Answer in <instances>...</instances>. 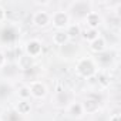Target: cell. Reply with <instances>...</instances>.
I'll return each mask as SVG.
<instances>
[{
	"mask_svg": "<svg viewBox=\"0 0 121 121\" xmlns=\"http://www.w3.org/2000/svg\"><path fill=\"white\" fill-rule=\"evenodd\" d=\"M29 110H30V107H29V104H27V103H24V101H23V103H20V105H19V111H20L22 114H26Z\"/></svg>",
	"mask_w": 121,
	"mask_h": 121,
	"instance_id": "8992f818",
	"label": "cell"
},
{
	"mask_svg": "<svg viewBox=\"0 0 121 121\" xmlns=\"http://www.w3.org/2000/svg\"><path fill=\"white\" fill-rule=\"evenodd\" d=\"M30 46H31V53H37L39 48H40V47H39V43H36V41H33L31 44H29V47H30Z\"/></svg>",
	"mask_w": 121,
	"mask_h": 121,
	"instance_id": "ba28073f",
	"label": "cell"
},
{
	"mask_svg": "<svg viewBox=\"0 0 121 121\" xmlns=\"http://www.w3.org/2000/svg\"><path fill=\"white\" fill-rule=\"evenodd\" d=\"M112 121H118V117H114V120Z\"/></svg>",
	"mask_w": 121,
	"mask_h": 121,
	"instance_id": "5bb4252c",
	"label": "cell"
},
{
	"mask_svg": "<svg viewBox=\"0 0 121 121\" xmlns=\"http://www.w3.org/2000/svg\"><path fill=\"white\" fill-rule=\"evenodd\" d=\"M33 93H34L36 95H43V94H44V87H43L41 84H34V86H33Z\"/></svg>",
	"mask_w": 121,
	"mask_h": 121,
	"instance_id": "277c9868",
	"label": "cell"
},
{
	"mask_svg": "<svg viewBox=\"0 0 121 121\" xmlns=\"http://www.w3.org/2000/svg\"><path fill=\"white\" fill-rule=\"evenodd\" d=\"M66 40H67V36H66L64 33H57V34L54 36V41L58 43V44H63Z\"/></svg>",
	"mask_w": 121,
	"mask_h": 121,
	"instance_id": "3957f363",
	"label": "cell"
},
{
	"mask_svg": "<svg viewBox=\"0 0 121 121\" xmlns=\"http://www.w3.org/2000/svg\"><path fill=\"white\" fill-rule=\"evenodd\" d=\"M66 22H67V17L64 16V13H57V14L54 16V23H56V26H64Z\"/></svg>",
	"mask_w": 121,
	"mask_h": 121,
	"instance_id": "6da1fadb",
	"label": "cell"
},
{
	"mask_svg": "<svg viewBox=\"0 0 121 121\" xmlns=\"http://www.w3.org/2000/svg\"><path fill=\"white\" fill-rule=\"evenodd\" d=\"M47 22H48V17H47L46 13H39V14H36V23H37V24L43 26V24H46Z\"/></svg>",
	"mask_w": 121,
	"mask_h": 121,
	"instance_id": "7a4b0ae2",
	"label": "cell"
},
{
	"mask_svg": "<svg viewBox=\"0 0 121 121\" xmlns=\"http://www.w3.org/2000/svg\"><path fill=\"white\" fill-rule=\"evenodd\" d=\"M88 20H90V24L91 26H97V23H98V16L97 14H94V13H91V14H88Z\"/></svg>",
	"mask_w": 121,
	"mask_h": 121,
	"instance_id": "5b68a950",
	"label": "cell"
},
{
	"mask_svg": "<svg viewBox=\"0 0 121 121\" xmlns=\"http://www.w3.org/2000/svg\"><path fill=\"white\" fill-rule=\"evenodd\" d=\"M87 34H88V39H93V37L95 36V31H93V30H91V31H88V33H86V36H87Z\"/></svg>",
	"mask_w": 121,
	"mask_h": 121,
	"instance_id": "30bf717a",
	"label": "cell"
},
{
	"mask_svg": "<svg viewBox=\"0 0 121 121\" xmlns=\"http://www.w3.org/2000/svg\"><path fill=\"white\" fill-rule=\"evenodd\" d=\"M73 112H77L76 115H80V107H76V105H74V107H73Z\"/></svg>",
	"mask_w": 121,
	"mask_h": 121,
	"instance_id": "8fae6325",
	"label": "cell"
},
{
	"mask_svg": "<svg viewBox=\"0 0 121 121\" xmlns=\"http://www.w3.org/2000/svg\"><path fill=\"white\" fill-rule=\"evenodd\" d=\"M3 60H4V57H3L2 54H0V64H2V63H3Z\"/></svg>",
	"mask_w": 121,
	"mask_h": 121,
	"instance_id": "4fadbf2b",
	"label": "cell"
},
{
	"mask_svg": "<svg viewBox=\"0 0 121 121\" xmlns=\"http://www.w3.org/2000/svg\"><path fill=\"white\" fill-rule=\"evenodd\" d=\"M4 16V12H3V9H0V19H2Z\"/></svg>",
	"mask_w": 121,
	"mask_h": 121,
	"instance_id": "7c38bea8",
	"label": "cell"
},
{
	"mask_svg": "<svg viewBox=\"0 0 121 121\" xmlns=\"http://www.w3.org/2000/svg\"><path fill=\"white\" fill-rule=\"evenodd\" d=\"M70 33H71V36H74V34H77V33H78V29L73 26V27H71V30H70Z\"/></svg>",
	"mask_w": 121,
	"mask_h": 121,
	"instance_id": "9c48e42d",
	"label": "cell"
},
{
	"mask_svg": "<svg viewBox=\"0 0 121 121\" xmlns=\"http://www.w3.org/2000/svg\"><path fill=\"white\" fill-rule=\"evenodd\" d=\"M103 46H104V41L100 39V40H95V41H94L93 48H94V50H101V48H103Z\"/></svg>",
	"mask_w": 121,
	"mask_h": 121,
	"instance_id": "52a82bcc",
	"label": "cell"
}]
</instances>
